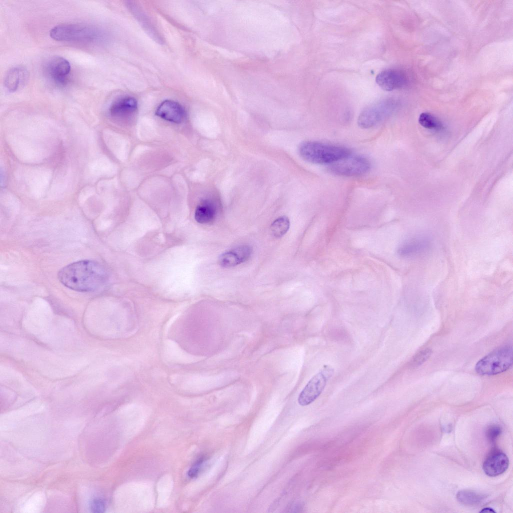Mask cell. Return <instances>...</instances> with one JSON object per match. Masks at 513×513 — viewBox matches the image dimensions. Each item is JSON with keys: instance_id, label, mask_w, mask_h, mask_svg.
I'll use <instances>...</instances> for the list:
<instances>
[{"instance_id": "obj_18", "label": "cell", "mask_w": 513, "mask_h": 513, "mask_svg": "<svg viewBox=\"0 0 513 513\" xmlns=\"http://www.w3.org/2000/svg\"><path fill=\"white\" fill-rule=\"evenodd\" d=\"M290 222L286 216H282L276 219L271 224V231L273 236L281 237L284 235L289 229Z\"/></svg>"}, {"instance_id": "obj_12", "label": "cell", "mask_w": 513, "mask_h": 513, "mask_svg": "<svg viewBox=\"0 0 513 513\" xmlns=\"http://www.w3.org/2000/svg\"><path fill=\"white\" fill-rule=\"evenodd\" d=\"M155 114L163 119L175 123H181L185 116L184 108L178 102L170 100L163 101Z\"/></svg>"}, {"instance_id": "obj_24", "label": "cell", "mask_w": 513, "mask_h": 513, "mask_svg": "<svg viewBox=\"0 0 513 513\" xmlns=\"http://www.w3.org/2000/svg\"><path fill=\"white\" fill-rule=\"evenodd\" d=\"M480 512H495L493 509L489 507H485L483 508Z\"/></svg>"}, {"instance_id": "obj_22", "label": "cell", "mask_w": 513, "mask_h": 513, "mask_svg": "<svg viewBox=\"0 0 513 513\" xmlns=\"http://www.w3.org/2000/svg\"><path fill=\"white\" fill-rule=\"evenodd\" d=\"M91 508L94 512H103L105 509V502L101 499L95 498L92 501Z\"/></svg>"}, {"instance_id": "obj_19", "label": "cell", "mask_w": 513, "mask_h": 513, "mask_svg": "<svg viewBox=\"0 0 513 513\" xmlns=\"http://www.w3.org/2000/svg\"><path fill=\"white\" fill-rule=\"evenodd\" d=\"M418 122L422 126L428 129L439 130L443 128L441 122L435 116L428 113L420 114Z\"/></svg>"}, {"instance_id": "obj_13", "label": "cell", "mask_w": 513, "mask_h": 513, "mask_svg": "<svg viewBox=\"0 0 513 513\" xmlns=\"http://www.w3.org/2000/svg\"><path fill=\"white\" fill-rule=\"evenodd\" d=\"M252 252L250 246L242 245L223 253L219 258L220 265L224 268L234 267L247 261Z\"/></svg>"}, {"instance_id": "obj_9", "label": "cell", "mask_w": 513, "mask_h": 513, "mask_svg": "<svg viewBox=\"0 0 513 513\" xmlns=\"http://www.w3.org/2000/svg\"><path fill=\"white\" fill-rule=\"evenodd\" d=\"M45 70L49 78L56 84L63 86L67 84L71 71L69 62L60 56H54L46 63Z\"/></svg>"}, {"instance_id": "obj_8", "label": "cell", "mask_w": 513, "mask_h": 513, "mask_svg": "<svg viewBox=\"0 0 513 513\" xmlns=\"http://www.w3.org/2000/svg\"><path fill=\"white\" fill-rule=\"evenodd\" d=\"M408 81L406 72L398 68L385 69L379 73L375 78L377 85L386 91L403 88L408 84Z\"/></svg>"}, {"instance_id": "obj_4", "label": "cell", "mask_w": 513, "mask_h": 513, "mask_svg": "<svg viewBox=\"0 0 513 513\" xmlns=\"http://www.w3.org/2000/svg\"><path fill=\"white\" fill-rule=\"evenodd\" d=\"M512 364V349L504 345L494 350L479 360L475 367L476 372L481 375H493L503 372Z\"/></svg>"}, {"instance_id": "obj_7", "label": "cell", "mask_w": 513, "mask_h": 513, "mask_svg": "<svg viewBox=\"0 0 513 513\" xmlns=\"http://www.w3.org/2000/svg\"><path fill=\"white\" fill-rule=\"evenodd\" d=\"M334 374L331 366L324 365L321 370L308 382L298 397L301 406L308 405L314 401L322 393L327 381Z\"/></svg>"}, {"instance_id": "obj_17", "label": "cell", "mask_w": 513, "mask_h": 513, "mask_svg": "<svg viewBox=\"0 0 513 513\" xmlns=\"http://www.w3.org/2000/svg\"><path fill=\"white\" fill-rule=\"evenodd\" d=\"M456 498L458 501L464 505H476L484 499L485 495L470 490H462L457 492Z\"/></svg>"}, {"instance_id": "obj_2", "label": "cell", "mask_w": 513, "mask_h": 513, "mask_svg": "<svg viewBox=\"0 0 513 513\" xmlns=\"http://www.w3.org/2000/svg\"><path fill=\"white\" fill-rule=\"evenodd\" d=\"M300 156L306 161L319 164H331L352 154L349 148L336 144L308 141L301 144Z\"/></svg>"}, {"instance_id": "obj_21", "label": "cell", "mask_w": 513, "mask_h": 513, "mask_svg": "<svg viewBox=\"0 0 513 513\" xmlns=\"http://www.w3.org/2000/svg\"><path fill=\"white\" fill-rule=\"evenodd\" d=\"M431 354V350L429 349L421 351L413 358L411 362L412 366L413 367L420 366L428 359Z\"/></svg>"}, {"instance_id": "obj_14", "label": "cell", "mask_w": 513, "mask_h": 513, "mask_svg": "<svg viewBox=\"0 0 513 513\" xmlns=\"http://www.w3.org/2000/svg\"><path fill=\"white\" fill-rule=\"evenodd\" d=\"M28 78V72L24 67H13L5 75L4 81L5 87L9 92H14L26 83Z\"/></svg>"}, {"instance_id": "obj_20", "label": "cell", "mask_w": 513, "mask_h": 513, "mask_svg": "<svg viewBox=\"0 0 513 513\" xmlns=\"http://www.w3.org/2000/svg\"><path fill=\"white\" fill-rule=\"evenodd\" d=\"M501 433V428L497 424L489 425L485 432V435L488 440L492 443L495 442Z\"/></svg>"}, {"instance_id": "obj_16", "label": "cell", "mask_w": 513, "mask_h": 513, "mask_svg": "<svg viewBox=\"0 0 513 513\" xmlns=\"http://www.w3.org/2000/svg\"><path fill=\"white\" fill-rule=\"evenodd\" d=\"M216 209L210 201L205 200L196 207L194 217L197 222L201 224L208 223L215 218Z\"/></svg>"}, {"instance_id": "obj_6", "label": "cell", "mask_w": 513, "mask_h": 513, "mask_svg": "<svg viewBox=\"0 0 513 513\" xmlns=\"http://www.w3.org/2000/svg\"><path fill=\"white\" fill-rule=\"evenodd\" d=\"M370 162L366 157L352 154L329 165V170L332 173L348 177H356L365 174L370 170Z\"/></svg>"}, {"instance_id": "obj_5", "label": "cell", "mask_w": 513, "mask_h": 513, "mask_svg": "<svg viewBox=\"0 0 513 513\" xmlns=\"http://www.w3.org/2000/svg\"><path fill=\"white\" fill-rule=\"evenodd\" d=\"M398 105V100L394 98H386L371 104L359 114L358 125L363 129L374 127L390 117Z\"/></svg>"}, {"instance_id": "obj_11", "label": "cell", "mask_w": 513, "mask_h": 513, "mask_svg": "<svg viewBox=\"0 0 513 513\" xmlns=\"http://www.w3.org/2000/svg\"><path fill=\"white\" fill-rule=\"evenodd\" d=\"M509 465L507 456L503 452L495 450L485 458L482 466L485 473L489 476H498L506 471Z\"/></svg>"}, {"instance_id": "obj_10", "label": "cell", "mask_w": 513, "mask_h": 513, "mask_svg": "<svg viewBox=\"0 0 513 513\" xmlns=\"http://www.w3.org/2000/svg\"><path fill=\"white\" fill-rule=\"evenodd\" d=\"M430 245V240L427 236L415 235L403 241L399 245L397 252L403 258L413 257L424 252Z\"/></svg>"}, {"instance_id": "obj_3", "label": "cell", "mask_w": 513, "mask_h": 513, "mask_svg": "<svg viewBox=\"0 0 513 513\" xmlns=\"http://www.w3.org/2000/svg\"><path fill=\"white\" fill-rule=\"evenodd\" d=\"M50 36L57 41L92 42L101 38V33L90 25L64 24L52 28Z\"/></svg>"}, {"instance_id": "obj_15", "label": "cell", "mask_w": 513, "mask_h": 513, "mask_svg": "<svg viewBox=\"0 0 513 513\" xmlns=\"http://www.w3.org/2000/svg\"><path fill=\"white\" fill-rule=\"evenodd\" d=\"M138 103L133 97L125 96L116 100L110 107V114L116 118H124L133 114L137 110Z\"/></svg>"}, {"instance_id": "obj_1", "label": "cell", "mask_w": 513, "mask_h": 513, "mask_svg": "<svg viewBox=\"0 0 513 513\" xmlns=\"http://www.w3.org/2000/svg\"><path fill=\"white\" fill-rule=\"evenodd\" d=\"M60 282L66 287L81 292L96 291L107 280L106 270L99 263L82 260L61 269L58 274Z\"/></svg>"}, {"instance_id": "obj_23", "label": "cell", "mask_w": 513, "mask_h": 513, "mask_svg": "<svg viewBox=\"0 0 513 513\" xmlns=\"http://www.w3.org/2000/svg\"><path fill=\"white\" fill-rule=\"evenodd\" d=\"M203 462V459H198L189 469L187 475L190 478L196 477L201 468Z\"/></svg>"}]
</instances>
